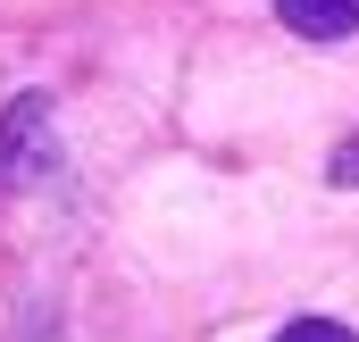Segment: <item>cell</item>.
Masks as SVG:
<instances>
[{
    "label": "cell",
    "instance_id": "7a4b0ae2",
    "mask_svg": "<svg viewBox=\"0 0 359 342\" xmlns=\"http://www.w3.org/2000/svg\"><path fill=\"white\" fill-rule=\"evenodd\" d=\"M276 17L309 42H351L359 34V0H276Z\"/></svg>",
    "mask_w": 359,
    "mask_h": 342
},
{
    "label": "cell",
    "instance_id": "277c9868",
    "mask_svg": "<svg viewBox=\"0 0 359 342\" xmlns=\"http://www.w3.org/2000/svg\"><path fill=\"white\" fill-rule=\"evenodd\" d=\"M334 184H359V142H343V151H334Z\"/></svg>",
    "mask_w": 359,
    "mask_h": 342
},
{
    "label": "cell",
    "instance_id": "3957f363",
    "mask_svg": "<svg viewBox=\"0 0 359 342\" xmlns=\"http://www.w3.org/2000/svg\"><path fill=\"white\" fill-rule=\"evenodd\" d=\"M276 342H359L351 326H334V317H301V326H284Z\"/></svg>",
    "mask_w": 359,
    "mask_h": 342
},
{
    "label": "cell",
    "instance_id": "6da1fadb",
    "mask_svg": "<svg viewBox=\"0 0 359 342\" xmlns=\"http://www.w3.org/2000/svg\"><path fill=\"white\" fill-rule=\"evenodd\" d=\"M50 159H59V109H50V92H17L0 117V184L17 192V184L50 175Z\"/></svg>",
    "mask_w": 359,
    "mask_h": 342
}]
</instances>
